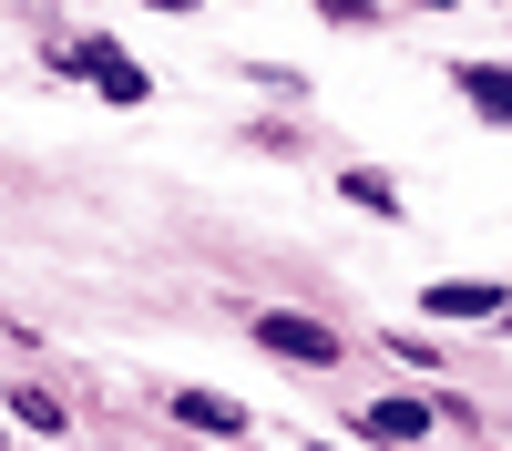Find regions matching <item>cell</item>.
Listing matches in <instances>:
<instances>
[{"label": "cell", "mask_w": 512, "mask_h": 451, "mask_svg": "<svg viewBox=\"0 0 512 451\" xmlns=\"http://www.w3.org/2000/svg\"><path fill=\"white\" fill-rule=\"evenodd\" d=\"M338 195H349L359 216H379V226H400V185L379 175V164H349V175H338Z\"/></svg>", "instance_id": "obj_7"}, {"label": "cell", "mask_w": 512, "mask_h": 451, "mask_svg": "<svg viewBox=\"0 0 512 451\" xmlns=\"http://www.w3.org/2000/svg\"><path fill=\"white\" fill-rule=\"evenodd\" d=\"M318 11H328V21H359V31H369V21H379V0H318Z\"/></svg>", "instance_id": "obj_9"}, {"label": "cell", "mask_w": 512, "mask_h": 451, "mask_svg": "<svg viewBox=\"0 0 512 451\" xmlns=\"http://www.w3.org/2000/svg\"><path fill=\"white\" fill-rule=\"evenodd\" d=\"M11 421H31V431H62V400L41 390V380H11Z\"/></svg>", "instance_id": "obj_8"}, {"label": "cell", "mask_w": 512, "mask_h": 451, "mask_svg": "<svg viewBox=\"0 0 512 451\" xmlns=\"http://www.w3.org/2000/svg\"><path fill=\"white\" fill-rule=\"evenodd\" d=\"M359 431L369 441H431V400H369Z\"/></svg>", "instance_id": "obj_6"}, {"label": "cell", "mask_w": 512, "mask_h": 451, "mask_svg": "<svg viewBox=\"0 0 512 451\" xmlns=\"http://www.w3.org/2000/svg\"><path fill=\"white\" fill-rule=\"evenodd\" d=\"M451 93L472 103L482 123H502V134H512V62H451Z\"/></svg>", "instance_id": "obj_4"}, {"label": "cell", "mask_w": 512, "mask_h": 451, "mask_svg": "<svg viewBox=\"0 0 512 451\" xmlns=\"http://www.w3.org/2000/svg\"><path fill=\"white\" fill-rule=\"evenodd\" d=\"M62 72H82L103 103H144V93H154V72L123 52V41H72V52H62Z\"/></svg>", "instance_id": "obj_3"}, {"label": "cell", "mask_w": 512, "mask_h": 451, "mask_svg": "<svg viewBox=\"0 0 512 451\" xmlns=\"http://www.w3.org/2000/svg\"><path fill=\"white\" fill-rule=\"evenodd\" d=\"M256 349L297 359V369H338V328L328 318H297V308H256Z\"/></svg>", "instance_id": "obj_2"}, {"label": "cell", "mask_w": 512, "mask_h": 451, "mask_svg": "<svg viewBox=\"0 0 512 451\" xmlns=\"http://www.w3.org/2000/svg\"><path fill=\"white\" fill-rule=\"evenodd\" d=\"M144 11H195V0H144Z\"/></svg>", "instance_id": "obj_10"}, {"label": "cell", "mask_w": 512, "mask_h": 451, "mask_svg": "<svg viewBox=\"0 0 512 451\" xmlns=\"http://www.w3.org/2000/svg\"><path fill=\"white\" fill-rule=\"evenodd\" d=\"M308 451H338V441H308Z\"/></svg>", "instance_id": "obj_11"}, {"label": "cell", "mask_w": 512, "mask_h": 451, "mask_svg": "<svg viewBox=\"0 0 512 451\" xmlns=\"http://www.w3.org/2000/svg\"><path fill=\"white\" fill-rule=\"evenodd\" d=\"M175 421L185 431H216V441H246V410L226 390H175Z\"/></svg>", "instance_id": "obj_5"}, {"label": "cell", "mask_w": 512, "mask_h": 451, "mask_svg": "<svg viewBox=\"0 0 512 451\" xmlns=\"http://www.w3.org/2000/svg\"><path fill=\"white\" fill-rule=\"evenodd\" d=\"M420 318H431V328H502L512 287L502 277H431V287H420Z\"/></svg>", "instance_id": "obj_1"}]
</instances>
